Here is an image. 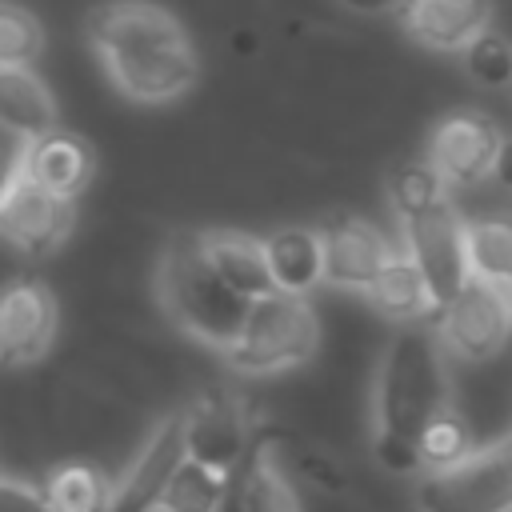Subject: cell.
<instances>
[{
    "instance_id": "16",
    "label": "cell",
    "mask_w": 512,
    "mask_h": 512,
    "mask_svg": "<svg viewBox=\"0 0 512 512\" xmlns=\"http://www.w3.org/2000/svg\"><path fill=\"white\" fill-rule=\"evenodd\" d=\"M200 252L208 260V268L248 304L276 292L268 264H264V248L260 240L244 236V232H200Z\"/></svg>"
},
{
    "instance_id": "22",
    "label": "cell",
    "mask_w": 512,
    "mask_h": 512,
    "mask_svg": "<svg viewBox=\"0 0 512 512\" xmlns=\"http://www.w3.org/2000/svg\"><path fill=\"white\" fill-rule=\"evenodd\" d=\"M108 496L112 480L92 464H64L44 484V500L52 512H104Z\"/></svg>"
},
{
    "instance_id": "15",
    "label": "cell",
    "mask_w": 512,
    "mask_h": 512,
    "mask_svg": "<svg viewBox=\"0 0 512 512\" xmlns=\"http://www.w3.org/2000/svg\"><path fill=\"white\" fill-rule=\"evenodd\" d=\"M92 168H96L92 148L80 136L60 132V128L28 140V148H24V180H32L44 192H56L64 200L84 192V184L92 180Z\"/></svg>"
},
{
    "instance_id": "32",
    "label": "cell",
    "mask_w": 512,
    "mask_h": 512,
    "mask_svg": "<svg viewBox=\"0 0 512 512\" xmlns=\"http://www.w3.org/2000/svg\"><path fill=\"white\" fill-rule=\"evenodd\" d=\"M212 512H244V508H240V492H236V472L228 476V484H224V496H220V504H216Z\"/></svg>"
},
{
    "instance_id": "11",
    "label": "cell",
    "mask_w": 512,
    "mask_h": 512,
    "mask_svg": "<svg viewBox=\"0 0 512 512\" xmlns=\"http://www.w3.org/2000/svg\"><path fill=\"white\" fill-rule=\"evenodd\" d=\"M320 280L344 292H364L388 260V240L360 216H328L320 224Z\"/></svg>"
},
{
    "instance_id": "8",
    "label": "cell",
    "mask_w": 512,
    "mask_h": 512,
    "mask_svg": "<svg viewBox=\"0 0 512 512\" xmlns=\"http://www.w3.org/2000/svg\"><path fill=\"white\" fill-rule=\"evenodd\" d=\"M500 128L480 112H452L432 128L428 168L444 188H476L492 176V160L500 152Z\"/></svg>"
},
{
    "instance_id": "21",
    "label": "cell",
    "mask_w": 512,
    "mask_h": 512,
    "mask_svg": "<svg viewBox=\"0 0 512 512\" xmlns=\"http://www.w3.org/2000/svg\"><path fill=\"white\" fill-rule=\"evenodd\" d=\"M464 252L472 280L508 284L512 280V212H492L464 220Z\"/></svg>"
},
{
    "instance_id": "1",
    "label": "cell",
    "mask_w": 512,
    "mask_h": 512,
    "mask_svg": "<svg viewBox=\"0 0 512 512\" xmlns=\"http://www.w3.org/2000/svg\"><path fill=\"white\" fill-rule=\"evenodd\" d=\"M88 40L100 52L112 84L140 104L176 100L196 84V52L176 16L160 4H100L88 16Z\"/></svg>"
},
{
    "instance_id": "7",
    "label": "cell",
    "mask_w": 512,
    "mask_h": 512,
    "mask_svg": "<svg viewBox=\"0 0 512 512\" xmlns=\"http://www.w3.org/2000/svg\"><path fill=\"white\" fill-rule=\"evenodd\" d=\"M432 328L440 336V348L464 356V360H488L504 348L512 320L504 308V296L496 284L468 280L436 316Z\"/></svg>"
},
{
    "instance_id": "24",
    "label": "cell",
    "mask_w": 512,
    "mask_h": 512,
    "mask_svg": "<svg viewBox=\"0 0 512 512\" xmlns=\"http://www.w3.org/2000/svg\"><path fill=\"white\" fill-rule=\"evenodd\" d=\"M476 444H472V432H468V424L452 412V408H444V412H436L420 432H416V452H420V468L424 472H436V468H448V464H456L464 452H472Z\"/></svg>"
},
{
    "instance_id": "2",
    "label": "cell",
    "mask_w": 512,
    "mask_h": 512,
    "mask_svg": "<svg viewBox=\"0 0 512 512\" xmlns=\"http://www.w3.org/2000/svg\"><path fill=\"white\" fill-rule=\"evenodd\" d=\"M448 408L444 348L432 320H408L392 332L376 372V432L416 440V432Z\"/></svg>"
},
{
    "instance_id": "6",
    "label": "cell",
    "mask_w": 512,
    "mask_h": 512,
    "mask_svg": "<svg viewBox=\"0 0 512 512\" xmlns=\"http://www.w3.org/2000/svg\"><path fill=\"white\" fill-rule=\"evenodd\" d=\"M400 228H404V256L416 264L428 292V308L436 316L472 280L468 252H464V220L444 196L412 216H400Z\"/></svg>"
},
{
    "instance_id": "33",
    "label": "cell",
    "mask_w": 512,
    "mask_h": 512,
    "mask_svg": "<svg viewBox=\"0 0 512 512\" xmlns=\"http://www.w3.org/2000/svg\"><path fill=\"white\" fill-rule=\"evenodd\" d=\"M340 4H348L352 12H384V8H396L400 0H340Z\"/></svg>"
},
{
    "instance_id": "27",
    "label": "cell",
    "mask_w": 512,
    "mask_h": 512,
    "mask_svg": "<svg viewBox=\"0 0 512 512\" xmlns=\"http://www.w3.org/2000/svg\"><path fill=\"white\" fill-rule=\"evenodd\" d=\"M448 188L440 184V176L428 168V160H412V164H400L392 176H388V200L396 208V216H412L436 200H444Z\"/></svg>"
},
{
    "instance_id": "5",
    "label": "cell",
    "mask_w": 512,
    "mask_h": 512,
    "mask_svg": "<svg viewBox=\"0 0 512 512\" xmlns=\"http://www.w3.org/2000/svg\"><path fill=\"white\" fill-rule=\"evenodd\" d=\"M416 512H512V432L464 452L448 468L424 472Z\"/></svg>"
},
{
    "instance_id": "29",
    "label": "cell",
    "mask_w": 512,
    "mask_h": 512,
    "mask_svg": "<svg viewBox=\"0 0 512 512\" xmlns=\"http://www.w3.org/2000/svg\"><path fill=\"white\" fill-rule=\"evenodd\" d=\"M24 148H28V140H20L16 132H8L0 124V200L24 176Z\"/></svg>"
},
{
    "instance_id": "4",
    "label": "cell",
    "mask_w": 512,
    "mask_h": 512,
    "mask_svg": "<svg viewBox=\"0 0 512 512\" xmlns=\"http://www.w3.org/2000/svg\"><path fill=\"white\" fill-rule=\"evenodd\" d=\"M320 344L316 312L304 296L268 292L248 304L236 340L224 348V360L244 376H268L304 364Z\"/></svg>"
},
{
    "instance_id": "20",
    "label": "cell",
    "mask_w": 512,
    "mask_h": 512,
    "mask_svg": "<svg viewBox=\"0 0 512 512\" xmlns=\"http://www.w3.org/2000/svg\"><path fill=\"white\" fill-rule=\"evenodd\" d=\"M364 296L372 300V308H376L380 316L400 320V324L432 316L424 280H420L416 264H412L404 252H388V260L380 264V272H376V280L364 288Z\"/></svg>"
},
{
    "instance_id": "17",
    "label": "cell",
    "mask_w": 512,
    "mask_h": 512,
    "mask_svg": "<svg viewBox=\"0 0 512 512\" xmlns=\"http://www.w3.org/2000/svg\"><path fill=\"white\" fill-rule=\"evenodd\" d=\"M236 492H240V508L244 512H300L296 488L288 480V472L280 468V456L272 448V440H252L248 456L236 468Z\"/></svg>"
},
{
    "instance_id": "3",
    "label": "cell",
    "mask_w": 512,
    "mask_h": 512,
    "mask_svg": "<svg viewBox=\"0 0 512 512\" xmlns=\"http://www.w3.org/2000/svg\"><path fill=\"white\" fill-rule=\"evenodd\" d=\"M160 300L168 316L196 340L212 348H228L244 324L248 300L236 296L204 260L200 236L180 232L160 256Z\"/></svg>"
},
{
    "instance_id": "19",
    "label": "cell",
    "mask_w": 512,
    "mask_h": 512,
    "mask_svg": "<svg viewBox=\"0 0 512 512\" xmlns=\"http://www.w3.org/2000/svg\"><path fill=\"white\" fill-rule=\"evenodd\" d=\"M0 124L20 140L56 128V104L32 68H0Z\"/></svg>"
},
{
    "instance_id": "25",
    "label": "cell",
    "mask_w": 512,
    "mask_h": 512,
    "mask_svg": "<svg viewBox=\"0 0 512 512\" xmlns=\"http://www.w3.org/2000/svg\"><path fill=\"white\" fill-rule=\"evenodd\" d=\"M44 48V28L28 8L0 4V68H28Z\"/></svg>"
},
{
    "instance_id": "30",
    "label": "cell",
    "mask_w": 512,
    "mask_h": 512,
    "mask_svg": "<svg viewBox=\"0 0 512 512\" xmlns=\"http://www.w3.org/2000/svg\"><path fill=\"white\" fill-rule=\"evenodd\" d=\"M0 512H52L44 492L16 484V480H0Z\"/></svg>"
},
{
    "instance_id": "9",
    "label": "cell",
    "mask_w": 512,
    "mask_h": 512,
    "mask_svg": "<svg viewBox=\"0 0 512 512\" xmlns=\"http://www.w3.org/2000/svg\"><path fill=\"white\" fill-rule=\"evenodd\" d=\"M180 436L184 456L220 476H232L252 448L244 408L228 392H204L188 412H180Z\"/></svg>"
},
{
    "instance_id": "23",
    "label": "cell",
    "mask_w": 512,
    "mask_h": 512,
    "mask_svg": "<svg viewBox=\"0 0 512 512\" xmlns=\"http://www.w3.org/2000/svg\"><path fill=\"white\" fill-rule=\"evenodd\" d=\"M224 484H228V476L184 456L180 468L172 472V480L164 484L156 512H212L224 496Z\"/></svg>"
},
{
    "instance_id": "26",
    "label": "cell",
    "mask_w": 512,
    "mask_h": 512,
    "mask_svg": "<svg viewBox=\"0 0 512 512\" xmlns=\"http://www.w3.org/2000/svg\"><path fill=\"white\" fill-rule=\"evenodd\" d=\"M460 56H464V72L480 88H508L512 84V44L504 36L484 28L480 36H472L460 48Z\"/></svg>"
},
{
    "instance_id": "28",
    "label": "cell",
    "mask_w": 512,
    "mask_h": 512,
    "mask_svg": "<svg viewBox=\"0 0 512 512\" xmlns=\"http://www.w3.org/2000/svg\"><path fill=\"white\" fill-rule=\"evenodd\" d=\"M372 456L384 472L392 476H420V452H416V440H404V436H392V432H376L372 436Z\"/></svg>"
},
{
    "instance_id": "31",
    "label": "cell",
    "mask_w": 512,
    "mask_h": 512,
    "mask_svg": "<svg viewBox=\"0 0 512 512\" xmlns=\"http://www.w3.org/2000/svg\"><path fill=\"white\" fill-rule=\"evenodd\" d=\"M492 176L500 180V188L512 196V140H500V152L492 160Z\"/></svg>"
},
{
    "instance_id": "12",
    "label": "cell",
    "mask_w": 512,
    "mask_h": 512,
    "mask_svg": "<svg viewBox=\"0 0 512 512\" xmlns=\"http://www.w3.org/2000/svg\"><path fill=\"white\" fill-rule=\"evenodd\" d=\"M184 460V436H180V416H168L148 444L140 448V456L132 460V468L124 472V480L112 488L108 508L104 512H156L164 484L172 480V472Z\"/></svg>"
},
{
    "instance_id": "10",
    "label": "cell",
    "mask_w": 512,
    "mask_h": 512,
    "mask_svg": "<svg viewBox=\"0 0 512 512\" xmlns=\"http://www.w3.org/2000/svg\"><path fill=\"white\" fill-rule=\"evenodd\" d=\"M72 232V200L44 192L32 180H16L0 200V236L24 256H48Z\"/></svg>"
},
{
    "instance_id": "34",
    "label": "cell",
    "mask_w": 512,
    "mask_h": 512,
    "mask_svg": "<svg viewBox=\"0 0 512 512\" xmlns=\"http://www.w3.org/2000/svg\"><path fill=\"white\" fill-rule=\"evenodd\" d=\"M500 296H504V308H508V320H512V280L500 284Z\"/></svg>"
},
{
    "instance_id": "13",
    "label": "cell",
    "mask_w": 512,
    "mask_h": 512,
    "mask_svg": "<svg viewBox=\"0 0 512 512\" xmlns=\"http://www.w3.org/2000/svg\"><path fill=\"white\" fill-rule=\"evenodd\" d=\"M56 332V304L40 284H12L0 292V364H32L48 352Z\"/></svg>"
},
{
    "instance_id": "14",
    "label": "cell",
    "mask_w": 512,
    "mask_h": 512,
    "mask_svg": "<svg viewBox=\"0 0 512 512\" xmlns=\"http://www.w3.org/2000/svg\"><path fill=\"white\" fill-rule=\"evenodd\" d=\"M492 0H400V28L432 52H460L472 36L488 28Z\"/></svg>"
},
{
    "instance_id": "18",
    "label": "cell",
    "mask_w": 512,
    "mask_h": 512,
    "mask_svg": "<svg viewBox=\"0 0 512 512\" xmlns=\"http://www.w3.org/2000/svg\"><path fill=\"white\" fill-rule=\"evenodd\" d=\"M260 248L276 292L304 296L320 284V236L312 228H280L260 240Z\"/></svg>"
}]
</instances>
